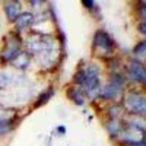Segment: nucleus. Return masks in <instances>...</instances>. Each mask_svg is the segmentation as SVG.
Here are the masks:
<instances>
[{"label": "nucleus", "mask_w": 146, "mask_h": 146, "mask_svg": "<svg viewBox=\"0 0 146 146\" xmlns=\"http://www.w3.org/2000/svg\"><path fill=\"white\" fill-rule=\"evenodd\" d=\"M121 105H123L126 114L146 117V92L143 89L136 88L127 89L123 94Z\"/></svg>", "instance_id": "f257e3e1"}, {"label": "nucleus", "mask_w": 146, "mask_h": 146, "mask_svg": "<svg viewBox=\"0 0 146 146\" xmlns=\"http://www.w3.org/2000/svg\"><path fill=\"white\" fill-rule=\"evenodd\" d=\"M86 72V82L83 85V91L86 95V100H96L100 98V89H101V75H102V69L96 62H91L83 67Z\"/></svg>", "instance_id": "f03ea898"}, {"label": "nucleus", "mask_w": 146, "mask_h": 146, "mask_svg": "<svg viewBox=\"0 0 146 146\" xmlns=\"http://www.w3.org/2000/svg\"><path fill=\"white\" fill-rule=\"evenodd\" d=\"M114 40L111 38V35H110L105 29H96L94 36H92V51L100 56L102 58H107L110 56H113L114 53Z\"/></svg>", "instance_id": "7ed1b4c3"}, {"label": "nucleus", "mask_w": 146, "mask_h": 146, "mask_svg": "<svg viewBox=\"0 0 146 146\" xmlns=\"http://www.w3.org/2000/svg\"><path fill=\"white\" fill-rule=\"evenodd\" d=\"M10 38H7V35L5 36V45L2 50V62L5 63H12L13 60L22 53V36L16 32H9Z\"/></svg>", "instance_id": "20e7f679"}, {"label": "nucleus", "mask_w": 146, "mask_h": 146, "mask_svg": "<svg viewBox=\"0 0 146 146\" xmlns=\"http://www.w3.org/2000/svg\"><path fill=\"white\" fill-rule=\"evenodd\" d=\"M126 80L135 85H142L146 88V69L142 60L131 58L126 64Z\"/></svg>", "instance_id": "39448f33"}, {"label": "nucleus", "mask_w": 146, "mask_h": 146, "mask_svg": "<svg viewBox=\"0 0 146 146\" xmlns=\"http://www.w3.org/2000/svg\"><path fill=\"white\" fill-rule=\"evenodd\" d=\"M123 124L126 130L139 133L142 136H146V117H140V115H130V114H124Z\"/></svg>", "instance_id": "423d86ee"}, {"label": "nucleus", "mask_w": 146, "mask_h": 146, "mask_svg": "<svg viewBox=\"0 0 146 146\" xmlns=\"http://www.w3.org/2000/svg\"><path fill=\"white\" fill-rule=\"evenodd\" d=\"M126 91H123V89H118V88H114V86H111V85H108V83H105V85H101V89H100V98L102 100V101H105V102H117L118 100H121L123 98V94H124Z\"/></svg>", "instance_id": "0eeeda50"}, {"label": "nucleus", "mask_w": 146, "mask_h": 146, "mask_svg": "<svg viewBox=\"0 0 146 146\" xmlns=\"http://www.w3.org/2000/svg\"><path fill=\"white\" fill-rule=\"evenodd\" d=\"M34 22H35V15L32 12H22L18 16V19L13 22L15 23V32L21 34L23 31H27L29 27L34 25Z\"/></svg>", "instance_id": "6e6552de"}, {"label": "nucleus", "mask_w": 146, "mask_h": 146, "mask_svg": "<svg viewBox=\"0 0 146 146\" xmlns=\"http://www.w3.org/2000/svg\"><path fill=\"white\" fill-rule=\"evenodd\" d=\"M104 127L111 139H120L121 135H123V131H124L123 120H117V118L115 120L108 118L107 121H104Z\"/></svg>", "instance_id": "1a4fd4ad"}, {"label": "nucleus", "mask_w": 146, "mask_h": 146, "mask_svg": "<svg viewBox=\"0 0 146 146\" xmlns=\"http://www.w3.org/2000/svg\"><path fill=\"white\" fill-rule=\"evenodd\" d=\"M66 96L78 107H83L86 104V95H85V91L79 86H75V85H72L66 89Z\"/></svg>", "instance_id": "9d476101"}, {"label": "nucleus", "mask_w": 146, "mask_h": 146, "mask_svg": "<svg viewBox=\"0 0 146 146\" xmlns=\"http://www.w3.org/2000/svg\"><path fill=\"white\" fill-rule=\"evenodd\" d=\"M3 10H5V15H6L7 21L15 22L18 19V16L22 13V6L19 2H5Z\"/></svg>", "instance_id": "9b49d317"}, {"label": "nucleus", "mask_w": 146, "mask_h": 146, "mask_svg": "<svg viewBox=\"0 0 146 146\" xmlns=\"http://www.w3.org/2000/svg\"><path fill=\"white\" fill-rule=\"evenodd\" d=\"M105 114H107V117L108 118H113V120H121L124 117V108H123V105H121V102H110L107 107H105Z\"/></svg>", "instance_id": "f8f14e48"}, {"label": "nucleus", "mask_w": 146, "mask_h": 146, "mask_svg": "<svg viewBox=\"0 0 146 146\" xmlns=\"http://www.w3.org/2000/svg\"><path fill=\"white\" fill-rule=\"evenodd\" d=\"M107 83H108V85H111V86H114V88H118V89L126 91L127 80H126L124 73H121V72H114V73H110Z\"/></svg>", "instance_id": "ddd939ff"}, {"label": "nucleus", "mask_w": 146, "mask_h": 146, "mask_svg": "<svg viewBox=\"0 0 146 146\" xmlns=\"http://www.w3.org/2000/svg\"><path fill=\"white\" fill-rule=\"evenodd\" d=\"M53 95H54V88H53V86H48L47 89H44V91L40 94V96L36 98V101H35L34 107H35V108L42 107L44 104H47L48 101H50V100L53 98Z\"/></svg>", "instance_id": "4468645a"}, {"label": "nucleus", "mask_w": 146, "mask_h": 146, "mask_svg": "<svg viewBox=\"0 0 146 146\" xmlns=\"http://www.w3.org/2000/svg\"><path fill=\"white\" fill-rule=\"evenodd\" d=\"M131 54L135 56V58H137V60L146 57V40H140V41H137V42L135 44V47H133Z\"/></svg>", "instance_id": "2eb2a0df"}, {"label": "nucleus", "mask_w": 146, "mask_h": 146, "mask_svg": "<svg viewBox=\"0 0 146 146\" xmlns=\"http://www.w3.org/2000/svg\"><path fill=\"white\" fill-rule=\"evenodd\" d=\"M86 79H88V76H86V72H85L83 67L78 69L75 72V75H73V78H72L73 85H75V86H79V88H83V85H85V82H86Z\"/></svg>", "instance_id": "dca6fc26"}, {"label": "nucleus", "mask_w": 146, "mask_h": 146, "mask_svg": "<svg viewBox=\"0 0 146 146\" xmlns=\"http://www.w3.org/2000/svg\"><path fill=\"white\" fill-rule=\"evenodd\" d=\"M104 62L108 63L107 67L110 70V73H114V72H120V67H121V62L117 56H110L107 58H104Z\"/></svg>", "instance_id": "f3484780"}, {"label": "nucleus", "mask_w": 146, "mask_h": 146, "mask_svg": "<svg viewBox=\"0 0 146 146\" xmlns=\"http://www.w3.org/2000/svg\"><path fill=\"white\" fill-rule=\"evenodd\" d=\"M136 15L140 19V22H146V0L136 3Z\"/></svg>", "instance_id": "a211bd4d"}, {"label": "nucleus", "mask_w": 146, "mask_h": 146, "mask_svg": "<svg viewBox=\"0 0 146 146\" xmlns=\"http://www.w3.org/2000/svg\"><path fill=\"white\" fill-rule=\"evenodd\" d=\"M80 5L85 7V9H88V10H91V12H96V13L100 15V9H98V5H96L94 0H82L80 2Z\"/></svg>", "instance_id": "6ab92c4d"}, {"label": "nucleus", "mask_w": 146, "mask_h": 146, "mask_svg": "<svg viewBox=\"0 0 146 146\" xmlns=\"http://www.w3.org/2000/svg\"><path fill=\"white\" fill-rule=\"evenodd\" d=\"M10 120H0V136H3L5 133L10 130Z\"/></svg>", "instance_id": "aec40b11"}, {"label": "nucleus", "mask_w": 146, "mask_h": 146, "mask_svg": "<svg viewBox=\"0 0 146 146\" xmlns=\"http://www.w3.org/2000/svg\"><path fill=\"white\" fill-rule=\"evenodd\" d=\"M136 29H137V32L142 36H145V40H146V22H140L139 21V23L136 25Z\"/></svg>", "instance_id": "412c9836"}, {"label": "nucleus", "mask_w": 146, "mask_h": 146, "mask_svg": "<svg viewBox=\"0 0 146 146\" xmlns=\"http://www.w3.org/2000/svg\"><path fill=\"white\" fill-rule=\"evenodd\" d=\"M57 133H60V136L66 135V127H64V126H58V127H57Z\"/></svg>", "instance_id": "4be33fe9"}, {"label": "nucleus", "mask_w": 146, "mask_h": 146, "mask_svg": "<svg viewBox=\"0 0 146 146\" xmlns=\"http://www.w3.org/2000/svg\"><path fill=\"white\" fill-rule=\"evenodd\" d=\"M143 64H145V69H146V60H145V63H143Z\"/></svg>", "instance_id": "5701e85b"}]
</instances>
